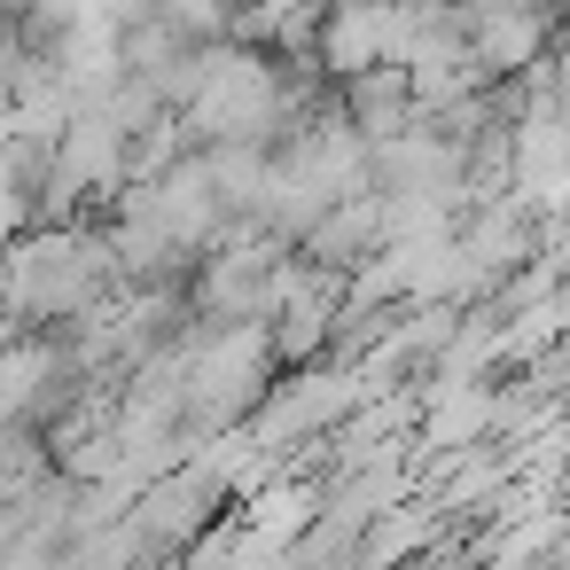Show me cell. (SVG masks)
Here are the masks:
<instances>
[{
    "instance_id": "7a4b0ae2",
    "label": "cell",
    "mask_w": 570,
    "mask_h": 570,
    "mask_svg": "<svg viewBox=\"0 0 570 570\" xmlns=\"http://www.w3.org/2000/svg\"><path fill=\"white\" fill-rule=\"evenodd\" d=\"M274 344H266V321H204L196 344H188V367H180V430L204 438V430H227L258 406V391L274 383Z\"/></svg>"
},
{
    "instance_id": "8992f818",
    "label": "cell",
    "mask_w": 570,
    "mask_h": 570,
    "mask_svg": "<svg viewBox=\"0 0 570 570\" xmlns=\"http://www.w3.org/2000/svg\"><path fill=\"white\" fill-rule=\"evenodd\" d=\"M554 24L562 9H547V0H469V56L492 79H515L554 48Z\"/></svg>"
},
{
    "instance_id": "ba28073f",
    "label": "cell",
    "mask_w": 570,
    "mask_h": 570,
    "mask_svg": "<svg viewBox=\"0 0 570 570\" xmlns=\"http://www.w3.org/2000/svg\"><path fill=\"white\" fill-rule=\"evenodd\" d=\"M336 102H344V118H352L367 141H391L399 126H414V87H406V63H367V71L336 79Z\"/></svg>"
},
{
    "instance_id": "5b68a950",
    "label": "cell",
    "mask_w": 570,
    "mask_h": 570,
    "mask_svg": "<svg viewBox=\"0 0 570 570\" xmlns=\"http://www.w3.org/2000/svg\"><path fill=\"white\" fill-rule=\"evenodd\" d=\"M126 508H134V523L149 531V547H157V554H180V547H188L219 508H227V492H219V476H212L204 461H188V453H180L173 469L141 476V492H134Z\"/></svg>"
},
{
    "instance_id": "9c48e42d",
    "label": "cell",
    "mask_w": 570,
    "mask_h": 570,
    "mask_svg": "<svg viewBox=\"0 0 570 570\" xmlns=\"http://www.w3.org/2000/svg\"><path fill=\"white\" fill-rule=\"evenodd\" d=\"M227 9H235V0H149V17L165 32H180V40H219L227 32Z\"/></svg>"
},
{
    "instance_id": "52a82bcc",
    "label": "cell",
    "mask_w": 570,
    "mask_h": 570,
    "mask_svg": "<svg viewBox=\"0 0 570 570\" xmlns=\"http://www.w3.org/2000/svg\"><path fill=\"white\" fill-rule=\"evenodd\" d=\"M375 243H383V196H375V188L336 196V204L297 235V250H305V258H321V266H360Z\"/></svg>"
},
{
    "instance_id": "277c9868",
    "label": "cell",
    "mask_w": 570,
    "mask_h": 570,
    "mask_svg": "<svg viewBox=\"0 0 570 570\" xmlns=\"http://www.w3.org/2000/svg\"><path fill=\"white\" fill-rule=\"evenodd\" d=\"M399 40H406V0H328L313 24V63L336 87L367 63H399Z\"/></svg>"
},
{
    "instance_id": "6da1fadb",
    "label": "cell",
    "mask_w": 570,
    "mask_h": 570,
    "mask_svg": "<svg viewBox=\"0 0 570 570\" xmlns=\"http://www.w3.org/2000/svg\"><path fill=\"white\" fill-rule=\"evenodd\" d=\"M102 282H118L102 219H32L0 250V305L24 328H63Z\"/></svg>"
},
{
    "instance_id": "3957f363",
    "label": "cell",
    "mask_w": 570,
    "mask_h": 570,
    "mask_svg": "<svg viewBox=\"0 0 570 570\" xmlns=\"http://www.w3.org/2000/svg\"><path fill=\"white\" fill-rule=\"evenodd\" d=\"M141 188V204H149V219L165 227V243L196 266L227 227H235V212L219 204V188H212V165H204V149H180L165 173H149V180H134Z\"/></svg>"
}]
</instances>
